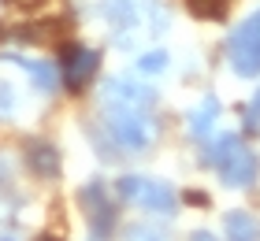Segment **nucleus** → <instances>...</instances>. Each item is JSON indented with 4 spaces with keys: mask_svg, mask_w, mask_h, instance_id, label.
Listing matches in <instances>:
<instances>
[{
    "mask_svg": "<svg viewBox=\"0 0 260 241\" xmlns=\"http://www.w3.org/2000/svg\"><path fill=\"white\" fill-rule=\"evenodd\" d=\"M11 108H15V89L8 86V82H0V112H11Z\"/></svg>",
    "mask_w": 260,
    "mask_h": 241,
    "instance_id": "16",
    "label": "nucleus"
},
{
    "mask_svg": "<svg viewBox=\"0 0 260 241\" xmlns=\"http://www.w3.org/2000/svg\"><path fill=\"white\" fill-rule=\"evenodd\" d=\"M15 4H22V8H34V4H41V0H15Z\"/></svg>",
    "mask_w": 260,
    "mask_h": 241,
    "instance_id": "18",
    "label": "nucleus"
},
{
    "mask_svg": "<svg viewBox=\"0 0 260 241\" xmlns=\"http://www.w3.org/2000/svg\"><path fill=\"white\" fill-rule=\"evenodd\" d=\"M104 134L119 152L141 156L156 145V123L149 112L141 108H119V104H104Z\"/></svg>",
    "mask_w": 260,
    "mask_h": 241,
    "instance_id": "1",
    "label": "nucleus"
},
{
    "mask_svg": "<svg viewBox=\"0 0 260 241\" xmlns=\"http://www.w3.org/2000/svg\"><path fill=\"white\" fill-rule=\"evenodd\" d=\"M26 167H30V171L38 175V178H45V182L60 178V167H63L60 149H56L52 141H45V137L30 141V145H26Z\"/></svg>",
    "mask_w": 260,
    "mask_h": 241,
    "instance_id": "8",
    "label": "nucleus"
},
{
    "mask_svg": "<svg viewBox=\"0 0 260 241\" xmlns=\"http://www.w3.org/2000/svg\"><path fill=\"white\" fill-rule=\"evenodd\" d=\"M101 104H119V108H141V112H152V104H156V89L145 86V82L138 78H104L101 86Z\"/></svg>",
    "mask_w": 260,
    "mask_h": 241,
    "instance_id": "5",
    "label": "nucleus"
},
{
    "mask_svg": "<svg viewBox=\"0 0 260 241\" xmlns=\"http://www.w3.org/2000/svg\"><path fill=\"white\" fill-rule=\"evenodd\" d=\"M0 241H19L15 234H0Z\"/></svg>",
    "mask_w": 260,
    "mask_h": 241,
    "instance_id": "19",
    "label": "nucleus"
},
{
    "mask_svg": "<svg viewBox=\"0 0 260 241\" xmlns=\"http://www.w3.org/2000/svg\"><path fill=\"white\" fill-rule=\"evenodd\" d=\"M130 241H168V237H164L156 226H134V230H130Z\"/></svg>",
    "mask_w": 260,
    "mask_h": 241,
    "instance_id": "15",
    "label": "nucleus"
},
{
    "mask_svg": "<svg viewBox=\"0 0 260 241\" xmlns=\"http://www.w3.org/2000/svg\"><path fill=\"white\" fill-rule=\"evenodd\" d=\"M223 237L227 241H260V219L253 212L234 208L223 215Z\"/></svg>",
    "mask_w": 260,
    "mask_h": 241,
    "instance_id": "10",
    "label": "nucleus"
},
{
    "mask_svg": "<svg viewBox=\"0 0 260 241\" xmlns=\"http://www.w3.org/2000/svg\"><path fill=\"white\" fill-rule=\"evenodd\" d=\"M82 208H86L89 215V226H93V237H108L112 226H115V204L108 197V189H104V182H89L86 189H82Z\"/></svg>",
    "mask_w": 260,
    "mask_h": 241,
    "instance_id": "7",
    "label": "nucleus"
},
{
    "mask_svg": "<svg viewBox=\"0 0 260 241\" xmlns=\"http://www.w3.org/2000/svg\"><path fill=\"white\" fill-rule=\"evenodd\" d=\"M219 96H205V100H201L193 112H190V119H186V126H190V134L197 137V141H208L212 137V130H216V119H219Z\"/></svg>",
    "mask_w": 260,
    "mask_h": 241,
    "instance_id": "9",
    "label": "nucleus"
},
{
    "mask_svg": "<svg viewBox=\"0 0 260 241\" xmlns=\"http://www.w3.org/2000/svg\"><path fill=\"white\" fill-rule=\"evenodd\" d=\"M0 33H4V30H0Z\"/></svg>",
    "mask_w": 260,
    "mask_h": 241,
    "instance_id": "21",
    "label": "nucleus"
},
{
    "mask_svg": "<svg viewBox=\"0 0 260 241\" xmlns=\"http://www.w3.org/2000/svg\"><path fill=\"white\" fill-rule=\"evenodd\" d=\"M186 8L205 22H216V19L227 15V0H186Z\"/></svg>",
    "mask_w": 260,
    "mask_h": 241,
    "instance_id": "12",
    "label": "nucleus"
},
{
    "mask_svg": "<svg viewBox=\"0 0 260 241\" xmlns=\"http://www.w3.org/2000/svg\"><path fill=\"white\" fill-rule=\"evenodd\" d=\"M208 160H212V167H216L219 182L231 186V189H245V186L256 182V156L238 134H219L216 141H212Z\"/></svg>",
    "mask_w": 260,
    "mask_h": 241,
    "instance_id": "2",
    "label": "nucleus"
},
{
    "mask_svg": "<svg viewBox=\"0 0 260 241\" xmlns=\"http://www.w3.org/2000/svg\"><path fill=\"white\" fill-rule=\"evenodd\" d=\"M123 204H134V208L149 212V215H175L179 212V193H175L164 178H149V175H123L115 182Z\"/></svg>",
    "mask_w": 260,
    "mask_h": 241,
    "instance_id": "3",
    "label": "nucleus"
},
{
    "mask_svg": "<svg viewBox=\"0 0 260 241\" xmlns=\"http://www.w3.org/2000/svg\"><path fill=\"white\" fill-rule=\"evenodd\" d=\"M190 241H216V234H208V230H193Z\"/></svg>",
    "mask_w": 260,
    "mask_h": 241,
    "instance_id": "17",
    "label": "nucleus"
},
{
    "mask_svg": "<svg viewBox=\"0 0 260 241\" xmlns=\"http://www.w3.org/2000/svg\"><path fill=\"white\" fill-rule=\"evenodd\" d=\"M227 63L238 78H256L260 75V8L245 22L231 30L227 38Z\"/></svg>",
    "mask_w": 260,
    "mask_h": 241,
    "instance_id": "4",
    "label": "nucleus"
},
{
    "mask_svg": "<svg viewBox=\"0 0 260 241\" xmlns=\"http://www.w3.org/2000/svg\"><path fill=\"white\" fill-rule=\"evenodd\" d=\"M0 63H15V67H22L30 75V82L38 86L41 93H52L60 82H56V67L52 63H45V59H26V56H0Z\"/></svg>",
    "mask_w": 260,
    "mask_h": 241,
    "instance_id": "11",
    "label": "nucleus"
},
{
    "mask_svg": "<svg viewBox=\"0 0 260 241\" xmlns=\"http://www.w3.org/2000/svg\"><path fill=\"white\" fill-rule=\"evenodd\" d=\"M245 130H249V134L260 130V89H256V96L249 100V108H245Z\"/></svg>",
    "mask_w": 260,
    "mask_h": 241,
    "instance_id": "14",
    "label": "nucleus"
},
{
    "mask_svg": "<svg viewBox=\"0 0 260 241\" xmlns=\"http://www.w3.org/2000/svg\"><path fill=\"white\" fill-rule=\"evenodd\" d=\"M164 67H168V52H164V48H152V52L138 56V71L141 75H160Z\"/></svg>",
    "mask_w": 260,
    "mask_h": 241,
    "instance_id": "13",
    "label": "nucleus"
},
{
    "mask_svg": "<svg viewBox=\"0 0 260 241\" xmlns=\"http://www.w3.org/2000/svg\"><path fill=\"white\" fill-rule=\"evenodd\" d=\"M41 241H52V237H41Z\"/></svg>",
    "mask_w": 260,
    "mask_h": 241,
    "instance_id": "20",
    "label": "nucleus"
},
{
    "mask_svg": "<svg viewBox=\"0 0 260 241\" xmlns=\"http://www.w3.org/2000/svg\"><path fill=\"white\" fill-rule=\"evenodd\" d=\"M97 67H101V52H97V48L67 45L63 59H60V82L67 89H82L93 75H97Z\"/></svg>",
    "mask_w": 260,
    "mask_h": 241,
    "instance_id": "6",
    "label": "nucleus"
}]
</instances>
